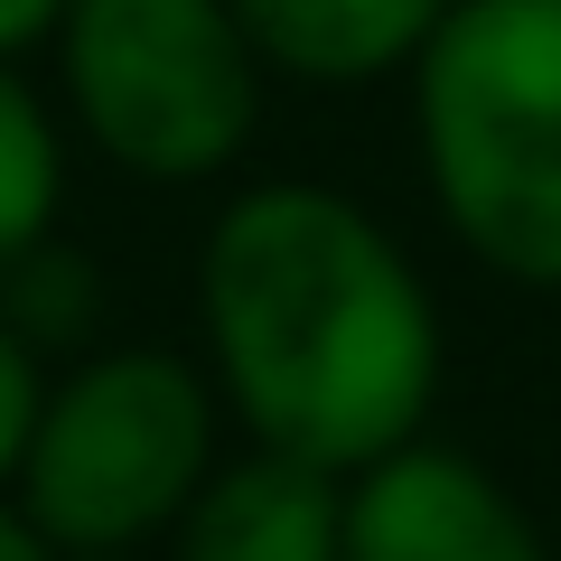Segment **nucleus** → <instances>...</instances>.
Instances as JSON below:
<instances>
[{"label":"nucleus","instance_id":"9b49d317","mask_svg":"<svg viewBox=\"0 0 561 561\" xmlns=\"http://www.w3.org/2000/svg\"><path fill=\"white\" fill-rule=\"evenodd\" d=\"M57 20H66V0H0V66L38 57L57 38Z\"/></svg>","mask_w":561,"mask_h":561},{"label":"nucleus","instance_id":"f257e3e1","mask_svg":"<svg viewBox=\"0 0 561 561\" xmlns=\"http://www.w3.org/2000/svg\"><path fill=\"white\" fill-rule=\"evenodd\" d=\"M197 365L253 449L328 478L431 431L449 328L431 272L328 179H243L197 243Z\"/></svg>","mask_w":561,"mask_h":561},{"label":"nucleus","instance_id":"f03ea898","mask_svg":"<svg viewBox=\"0 0 561 561\" xmlns=\"http://www.w3.org/2000/svg\"><path fill=\"white\" fill-rule=\"evenodd\" d=\"M402 94L449 243L515 290H561V0H449Z\"/></svg>","mask_w":561,"mask_h":561},{"label":"nucleus","instance_id":"39448f33","mask_svg":"<svg viewBox=\"0 0 561 561\" xmlns=\"http://www.w3.org/2000/svg\"><path fill=\"white\" fill-rule=\"evenodd\" d=\"M337 561H552L534 505L478 449L421 431L412 449L346 478V552Z\"/></svg>","mask_w":561,"mask_h":561},{"label":"nucleus","instance_id":"20e7f679","mask_svg":"<svg viewBox=\"0 0 561 561\" xmlns=\"http://www.w3.org/2000/svg\"><path fill=\"white\" fill-rule=\"evenodd\" d=\"M57 122L131 187H216L262 131V76L234 0H66Z\"/></svg>","mask_w":561,"mask_h":561},{"label":"nucleus","instance_id":"1a4fd4ad","mask_svg":"<svg viewBox=\"0 0 561 561\" xmlns=\"http://www.w3.org/2000/svg\"><path fill=\"white\" fill-rule=\"evenodd\" d=\"M0 309H10V328H20L38 356H66V346L84 356V337H94V319H103V272L66 234H47L38 253H20L0 272Z\"/></svg>","mask_w":561,"mask_h":561},{"label":"nucleus","instance_id":"f8f14e48","mask_svg":"<svg viewBox=\"0 0 561 561\" xmlns=\"http://www.w3.org/2000/svg\"><path fill=\"white\" fill-rule=\"evenodd\" d=\"M0 561H57V552L20 524V505H10V496H0Z\"/></svg>","mask_w":561,"mask_h":561},{"label":"nucleus","instance_id":"9d476101","mask_svg":"<svg viewBox=\"0 0 561 561\" xmlns=\"http://www.w3.org/2000/svg\"><path fill=\"white\" fill-rule=\"evenodd\" d=\"M57 365L38 356V346L10 328V309H0V496H10V478H20V449H28V421H38V393Z\"/></svg>","mask_w":561,"mask_h":561},{"label":"nucleus","instance_id":"423d86ee","mask_svg":"<svg viewBox=\"0 0 561 561\" xmlns=\"http://www.w3.org/2000/svg\"><path fill=\"white\" fill-rule=\"evenodd\" d=\"M337 552H346V478L253 440L206 468V486L160 542V561H337Z\"/></svg>","mask_w":561,"mask_h":561},{"label":"nucleus","instance_id":"6e6552de","mask_svg":"<svg viewBox=\"0 0 561 561\" xmlns=\"http://www.w3.org/2000/svg\"><path fill=\"white\" fill-rule=\"evenodd\" d=\"M66 225V122L20 66H0V272Z\"/></svg>","mask_w":561,"mask_h":561},{"label":"nucleus","instance_id":"0eeeda50","mask_svg":"<svg viewBox=\"0 0 561 561\" xmlns=\"http://www.w3.org/2000/svg\"><path fill=\"white\" fill-rule=\"evenodd\" d=\"M449 0H234L272 84L309 94H356V84H402L431 47Z\"/></svg>","mask_w":561,"mask_h":561},{"label":"nucleus","instance_id":"7ed1b4c3","mask_svg":"<svg viewBox=\"0 0 561 561\" xmlns=\"http://www.w3.org/2000/svg\"><path fill=\"white\" fill-rule=\"evenodd\" d=\"M225 459V402L179 346H84L47 375L10 505L57 561L169 542L206 468Z\"/></svg>","mask_w":561,"mask_h":561}]
</instances>
